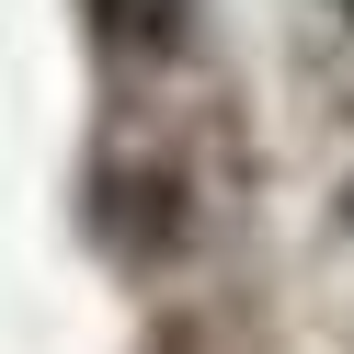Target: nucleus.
Segmentation results:
<instances>
[{"mask_svg": "<svg viewBox=\"0 0 354 354\" xmlns=\"http://www.w3.org/2000/svg\"><path fill=\"white\" fill-rule=\"evenodd\" d=\"M92 12H103V24L126 35V46H171V35H183V12H194V0H92Z\"/></svg>", "mask_w": 354, "mask_h": 354, "instance_id": "f257e3e1", "label": "nucleus"}]
</instances>
